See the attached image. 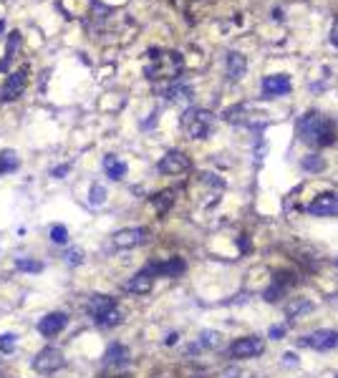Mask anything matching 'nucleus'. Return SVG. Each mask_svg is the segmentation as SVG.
<instances>
[{"label": "nucleus", "mask_w": 338, "mask_h": 378, "mask_svg": "<svg viewBox=\"0 0 338 378\" xmlns=\"http://www.w3.org/2000/svg\"><path fill=\"white\" fill-rule=\"evenodd\" d=\"M63 363H66L63 351H59L54 345H48V348H43V351L33 359V371L40 373V376H51V373H56L59 368H63Z\"/></svg>", "instance_id": "nucleus-5"}, {"label": "nucleus", "mask_w": 338, "mask_h": 378, "mask_svg": "<svg viewBox=\"0 0 338 378\" xmlns=\"http://www.w3.org/2000/svg\"><path fill=\"white\" fill-rule=\"evenodd\" d=\"M308 212L316 214V217H336L338 214V194L328 192V194L316 197L311 205H308Z\"/></svg>", "instance_id": "nucleus-11"}, {"label": "nucleus", "mask_w": 338, "mask_h": 378, "mask_svg": "<svg viewBox=\"0 0 338 378\" xmlns=\"http://www.w3.org/2000/svg\"><path fill=\"white\" fill-rule=\"evenodd\" d=\"M146 270L152 272V275H162V278H177L185 272V260L179 258H169L164 262H152V265H146Z\"/></svg>", "instance_id": "nucleus-15"}, {"label": "nucleus", "mask_w": 338, "mask_h": 378, "mask_svg": "<svg viewBox=\"0 0 338 378\" xmlns=\"http://www.w3.org/2000/svg\"><path fill=\"white\" fill-rule=\"evenodd\" d=\"M86 310L99 328H114V325H119L121 320H124L119 306H116V300L109 298V295H93V298L89 300Z\"/></svg>", "instance_id": "nucleus-3"}, {"label": "nucleus", "mask_w": 338, "mask_h": 378, "mask_svg": "<svg viewBox=\"0 0 338 378\" xmlns=\"http://www.w3.org/2000/svg\"><path fill=\"white\" fill-rule=\"evenodd\" d=\"M328 38H331V46H336V48H338V18H336V23H333L331 36H328Z\"/></svg>", "instance_id": "nucleus-33"}, {"label": "nucleus", "mask_w": 338, "mask_h": 378, "mask_svg": "<svg viewBox=\"0 0 338 378\" xmlns=\"http://www.w3.org/2000/svg\"><path fill=\"white\" fill-rule=\"evenodd\" d=\"M303 169L305 172H321V169H323V162H321L316 154H311V157H305L303 159Z\"/></svg>", "instance_id": "nucleus-29"}, {"label": "nucleus", "mask_w": 338, "mask_h": 378, "mask_svg": "<svg viewBox=\"0 0 338 378\" xmlns=\"http://www.w3.org/2000/svg\"><path fill=\"white\" fill-rule=\"evenodd\" d=\"M51 239H54L56 245H66V242H68L66 225H54V227H51Z\"/></svg>", "instance_id": "nucleus-27"}, {"label": "nucleus", "mask_w": 338, "mask_h": 378, "mask_svg": "<svg viewBox=\"0 0 338 378\" xmlns=\"http://www.w3.org/2000/svg\"><path fill=\"white\" fill-rule=\"evenodd\" d=\"M104 172H107L109 180L119 182V180H124L126 164L119 159V157H114V154H109V157H104Z\"/></svg>", "instance_id": "nucleus-18"}, {"label": "nucleus", "mask_w": 338, "mask_h": 378, "mask_svg": "<svg viewBox=\"0 0 338 378\" xmlns=\"http://www.w3.org/2000/svg\"><path fill=\"white\" fill-rule=\"evenodd\" d=\"M114 378H129V376H114Z\"/></svg>", "instance_id": "nucleus-37"}, {"label": "nucleus", "mask_w": 338, "mask_h": 378, "mask_svg": "<svg viewBox=\"0 0 338 378\" xmlns=\"http://www.w3.org/2000/svg\"><path fill=\"white\" fill-rule=\"evenodd\" d=\"M220 345V333L217 331H205L199 336V348H217Z\"/></svg>", "instance_id": "nucleus-25"}, {"label": "nucleus", "mask_w": 338, "mask_h": 378, "mask_svg": "<svg viewBox=\"0 0 338 378\" xmlns=\"http://www.w3.org/2000/svg\"><path fill=\"white\" fill-rule=\"evenodd\" d=\"M15 267L23 272H40L43 270V262H38V260H31V258H20L15 260Z\"/></svg>", "instance_id": "nucleus-24"}, {"label": "nucleus", "mask_w": 338, "mask_h": 378, "mask_svg": "<svg viewBox=\"0 0 338 378\" xmlns=\"http://www.w3.org/2000/svg\"><path fill=\"white\" fill-rule=\"evenodd\" d=\"M154 202V207H157V212L160 214H164L169 207H172V202H174V194L172 192H162V194H157V197L152 199Z\"/></svg>", "instance_id": "nucleus-23"}, {"label": "nucleus", "mask_w": 338, "mask_h": 378, "mask_svg": "<svg viewBox=\"0 0 338 378\" xmlns=\"http://www.w3.org/2000/svg\"><path fill=\"white\" fill-rule=\"evenodd\" d=\"M300 343L313 348V351H331V348L338 345V331H328V328H325V331H313L311 336H305Z\"/></svg>", "instance_id": "nucleus-9"}, {"label": "nucleus", "mask_w": 338, "mask_h": 378, "mask_svg": "<svg viewBox=\"0 0 338 378\" xmlns=\"http://www.w3.org/2000/svg\"><path fill=\"white\" fill-rule=\"evenodd\" d=\"M20 166V157L13 149H3L0 152V174H13Z\"/></svg>", "instance_id": "nucleus-20"}, {"label": "nucleus", "mask_w": 338, "mask_h": 378, "mask_svg": "<svg viewBox=\"0 0 338 378\" xmlns=\"http://www.w3.org/2000/svg\"><path fill=\"white\" fill-rule=\"evenodd\" d=\"M81 260H84V252H81V250H71V252L66 255V262H68V265H79Z\"/></svg>", "instance_id": "nucleus-30"}, {"label": "nucleus", "mask_w": 338, "mask_h": 378, "mask_svg": "<svg viewBox=\"0 0 338 378\" xmlns=\"http://www.w3.org/2000/svg\"><path fill=\"white\" fill-rule=\"evenodd\" d=\"M15 351V336L13 333H3L0 336V353H13Z\"/></svg>", "instance_id": "nucleus-28"}, {"label": "nucleus", "mask_w": 338, "mask_h": 378, "mask_svg": "<svg viewBox=\"0 0 338 378\" xmlns=\"http://www.w3.org/2000/svg\"><path fill=\"white\" fill-rule=\"evenodd\" d=\"M185 68V58L177 51H152L144 76L149 81H174Z\"/></svg>", "instance_id": "nucleus-2"}, {"label": "nucleus", "mask_w": 338, "mask_h": 378, "mask_svg": "<svg viewBox=\"0 0 338 378\" xmlns=\"http://www.w3.org/2000/svg\"><path fill=\"white\" fill-rule=\"evenodd\" d=\"M23 46V36L18 33V31H13V33L8 36V43H6V58L0 61V71H6L8 68V63L15 58V51Z\"/></svg>", "instance_id": "nucleus-19"}, {"label": "nucleus", "mask_w": 338, "mask_h": 378, "mask_svg": "<svg viewBox=\"0 0 338 378\" xmlns=\"http://www.w3.org/2000/svg\"><path fill=\"white\" fill-rule=\"evenodd\" d=\"M283 333H285V328H283V325H275V328H270V338H275V340H278L280 336H283Z\"/></svg>", "instance_id": "nucleus-35"}, {"label": "nucleus", "mask_w": 338, "mask_h": 378, "mask_svg": "<svg viewBox=\"0 0 338 378\" xmlns=\"http://www.w3.org/2000/svg\"><path fill=\"white\" fill-rule=\"evenodd\" d=\"M213 124L215 113L207 111V109H187L185 116H182V129L190 139H207L213 132Z\"/></svg>", "instance_id": "nucleus-4"}, {"label": "nucleus", "mask_w": 338, "mask_h": 378, "mask_svg": "<svg viewBox=\"0 0 338 378\" xmlns=\"http://www.w3.org/2000/svg\"><path fill=\"white\" fill-rule=\"evenodd\" d=\"M298 136L305 144L313 146H328L336 139V129H333L331 119L321 116L318 111H308L305 116H300L298 121Z\"/></svg>", "instance_id": "nucleus-1"}, {"label": "nucleus", "mask_w": 338, "mask_h": 378, "mask_svg": "<svg viewBox=\"0 0 338 378\" xmlns=\"http://www.w3.org/2000/svg\"><path fill=\"white\" fill-rule=\"evenodd\" d=\"M89 202H91L93 207H99L107 202V189L101 184H91V192H89Z\"/></svg>", "instance_id": "nucleus-26"}, {"label": "nucleus", "mask_w": 338, "mask_h": 378, "mask_svg": "<svg viewBox=\"0 0 338 378\" xmlns=\"http://www.w3.org/2000/svg\"><path fill=\"white\" fill-rule=\"evenodd\" d=\"M66 325H68L66 313H48V315H43V318L38 320V331H40V336L54 338V336H59Z\"/></svg>", "instance_id": "nucleus-13"}, {"label": "nucleus", "mask_w": 338, "mask_h": 378, "mask_svg": "<svg viewBox=\"0 0 338 378\" xmlns=\"http://www.w3.org/2000/svg\"><path fill=\"white\" fill-rule=\"evenodd\" d=\"M291 88H293V81L291 76H285V73H275V76H266V79H263V93H266L268 99L285 96Z\"/></svg>", "instance_id": "nucleus-12"}, {"label": "nucleus", "mask_w": 338, "mask_h": 378, "mask_svg": "<svg viewBox=\"0 0 338 378\" xmlns=\"http://www.w3.org/2000/svg\"><path fill=\"white\" fill-rule=\"evenodd\" d=\"M167 99L169 101H190L192 99V88L177 84V86H172L169 91H167Z\"/></svg>", "instance_id": "nucleus-22"}, {"label": "nucleus", "mask_w": 338, "mask_h": 378, "mask_svg": "<svg viewBox=\"0 0 338 378\" xmlns=\"http://www.w3.org/2000/svg\"><path fill=\"white\" fill-rule=\"evenodd\" d=\"M157 169H160L162 174H169V177L185 174L187 169H190V159H187L182 152H167L160 159V164H157Z\"/></svg>", "instance_id": "nucleus-10"}, {"label": "nucleus", "mask_w": 338, "mask_h": 378, "mask_svg": "<svg viewBox=\"0 0 338 378\" xmlns=\"http://www.w3.org/2000/svg\"><path fill=\"white\" fill-rule=\"evenodd\" d=\"M245 373L243 371H238V368H227L225 373H222V378H243Z\"/></svg>", "instance_id": "nucleus-34"}, {"label": "nucleus", "mask_w": 338, "mask_h": 378, "mask_svg": "<svg viewBox=\"0 0 338 378\" xmlns=\"http://www.w3.org/2000/svg\"><path fill=\"white\" fill-rule=\"evenodd\" d=\"M266 351V343L258 336H245V338H238L235 343H230L227 348V356L230 359H258L260 353Z\"/></svg>", "instance_id": "nucleus-6"}, {"label": "nucleus", "mask_w": 338, "mask_h": 378, "mask_svg": "<svg viewBox=\"0 0 338 378\" xmlns=\"http://www.w3.org/2000/svg\"><path fill=\"white\" fill-rule=\"evenodd\" d=\"M172 343H177V333H169V336H167V345H172Z\"/></svg>", "instance_id": "nucleus-36"}, {"label": "nucleus", "mask_w": 338, "mask_h": 378, "mask_svg": "<svg viewBox=\"0 0 338 378\" xmlns=\"http://www.w3.org/2000/svg\"><path fill=\"white\" fill-rule=\"evenodd\" d=\"M313 310V303L311 300H305V298H295L288 306V318H300L303 313H311Z\"/></svg>", "instance_id": "nucleus-21"}, {"label": "nucleus", "mask_w": 338, "mask_h": 378, "mask_svg": "<svg viewBox=\"0 0 338 378\" xmlns=\"http://www.w3.org/2000/svg\"><path fill=\"white\" fill-rule=\"evenodd\" d=\"M152 288H154V275L144 267V270L137 272V275H134V278L126 283L124 290L126 292H134V295H146V292L152 290Z\"/></svg>", "instance_id": "nucleus-16"}, {"label": "nucleus", "mask_w": 338, "mask_h": 378, "mask_svg": "<svg viewBox=\"0 0 338 378\" xmlns=\"http://www.w3.org/2000/svg\"><path fill=\"white\" fill-rule=\"evenodd\" d=\"M26 84H28V68L23 66V68H18V71H13L6 79V84H3V91H0V101L20 99V93L26 91Z\"/></svg>", "instance_id": "nucleus-8"}, {"label": "nucleus", "mask_w": 338, "mask_h": 378, "mask_svg": "<svg viewBox=\"0 0 338 378\" xmlns=\"http://www.w3.org/2000/svg\"><path fill=\"white\" fill-rule=\"evenodd\" d=\"M225 63H227V79H230V81H240L243 76H245L247 58L243 54H238V51H230Z\"/></svg>", "instance_id": "nucleus-17"}, {"label": "nucleus", "mask_w": 338, "mask_h": 378, "mask_svg": "<svg viewBox=\"0 0 338 378\" xmlns=\"http://www.w3.org/2000/svg\"><path fill=\"white\" fill-rule=\"evenodd\" d=\"M283 363H285V365H298V356H295V353H285V356H283Z\"/></svg>", "instance_id": "nucleus-32"}, {"label": "nucleus", "mask_w": 338, "mask_h": 378, "mask_svg": "<svg viewBox=\"0 0 338 378\" xmlns=\"http://www.w3.org/2000/svg\"><path fill=\"white\" fill-rule=\"evenodd\" d=\"M129 361H132V353L121 343H112L107 348V353H104V365L107 368H126Z\"/></svg>", "instance_id": "nucleus-14"}, {"label": "nucleus", "mask_w": 338, "mask_h": 378, "mask_svg": "<svg viewBox=\"0 0 338 378\" xmlns=\"http://www.w3.org/2000/svg\"><path fill=\"white\" fill-rule=\"evenodd\" d=\"M68 172H71V164H63V166H56V169H54L51 174H54L56 180H61V177H66Z\"/></svg>", "instance_id": "nucleus-31"}, {"label": "nucleus", "mask_w": 338, "mask_h": 378, "mask_svg": "<svg viewBox=\"0 0 338 378\" xmlns=\"http://www.w3.org/2000/svg\"><path fill=\"white\" fill-rule=\"evenodd\" d=\"M149 239V230L146 227H126V230H119V233L112 237V245L116 250H132V247L144 245Z\"/></svg>", "instance_id": "nucleus-7"}]
</instances>
